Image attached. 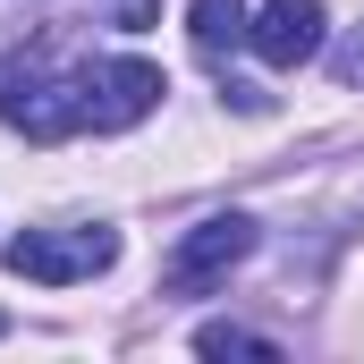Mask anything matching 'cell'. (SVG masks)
I'll use <instances>...</instances> for the list:
<instances>
[{
    "mask_svg": "<svg viewBox=\"0 0 364 364\" xmlns=\"http://www.w3.org/2000/svg\"><path fill=\"white\" fill-rule=\"evenodd\" d=\"M322 34H331V9H322V0H263V9L246 17V51L272 60V68L322 60Z\"/></svg>",
    "mask_w": 364,
    "mask_h": 364,
    "instance_id": "5",
    "label": "cell"
},
{
    "mask_svg": "<svg viewBox=\"0 0 364 364\" xmlns=\"http://www.w3.org/2000/svg\"><path fill=\"white\" fill-rule=\"evenodd\" d=\"M195 356H263L272 364L279 339L272 331H237V322H203V331H195Z\"/></svg>",
    "mask_w": 364,
    "mask_h": 364,
    "instance_id": "7",
    "label": "cell"
},
{
    "mask_svg": "<svg viewBox=\"0 0 364 364\" xmlns=\"http://www.w3.org/2000/svg\"><path fill=\"white\" fill-rule=\"evenodd\" d=\"M255 237H263V229H255L246 212H212V220H195L178 246H170V263H161V288H170V296H212L220 279L255 255Z\"/></svg>",
    "mask_w": 364,
    "mask_h": 364,
    "instance_id": "3",
    "label": "cell"
},
{
    "mask_svg": "<svg viewBox=\"0 0 364 364\" xmlns=\"http://www.w3.org/2000/svg\"><path fill=\"white\" fill-rule=\"evenodd\" d=\"M161 93H170V77H161L153 60H136V51L85 60V127H93V136H119V127H136Z\"/></svg>",
    "mask_w": 364,
    "mask_h": 364,
    "instance_id": "4",
    "label": "cell"
},
{
    "mask_svg": "<svg viewBox=\"0 0 364 364\" xmlns=\"http://www.w3.org/2000/svg\"><path fill=\"white\" fill-rule=\"evenodd\" d=\"M331 77H339V85H364V26L339 43V51H331Z\"/></svg>",
    "mask_w": 364,
    "mask_h": 364,
    "instance_id": "8",
    "label": "cell"
},
{
    "mask_svg": "<svg viewBox=\"0 0 364 364\" xmlns=\"http://www.w3.org/2000/svg\"><path fill=\"white\" fill-rule=\"evenodd\" d=\"M0 119H9L26 144H68V136H85V60H68V68L26 60L17 77H0Z\"/></svg>",
    "mask_w": 364,
    "mask_h": 364,
    "instance_id": "1",
    "label": "cell"
},
{
    "mask_svg": "<svg viewBox=\"0 0 364 364\" xmlns=\"http://www.w3.org/2000/svg\"><path fill=\"white\" fill-rule=\"evenodd\" d=\"M0 263L34 288H77V279H102L119 263V229L110 220H77V229H17L0 246Z\"/></svg>",
    "mask_w": 364,
    "mask_h": 364,
    "instance_id": "2",
    "label": "cell"
},
{
    "mask_svg": "<svg viewBox=\"0 0 364 364\" xmlns=\"http://www.w3.org/2000/svg\"><path fill=\"white\" fill-rule=\"evenodd\" d=\"M0 339H9V314H0Z\"/></svg>",
    "mask_w": 364,
    "mask_h": 364,
    "instance_id": "9",
    "label": "cell"
},
{
    "mask_svg": "<svg viewBox=\"0 0 364 364\" xmlns=\"http://www.w3.org/2000/svg\"><path fill=\"white\" fill-rule=\"evenodd\" d=\"M246 0H186V34H195V51L203 60H229L237 43H246Z\"/></svg>",
    "mask_w": 364,
    "mask_h": 364,
    "instance_id": "6",
    "label": "cell"
}]
</instances>
